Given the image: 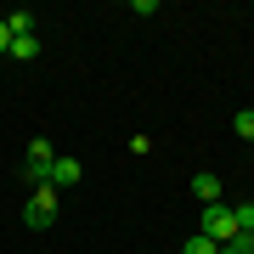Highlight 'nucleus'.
<instances>
[{
	"mask_svg": "<svg viewBox=\"0 0 254 254\" xmlns=\"http://www.w3.org/2000/svg\"><path fill=\"white\" fill-rule=\"evenodd\" d=\"M51 158H57V147L46 136H34L28 141V158H23V181H34V187H51L46 175H51Z\"/></svg>",
	"mask_w": 254,
	"mask_h": 254,
	"instance_id": "f03ea898",
	"label": "nucleus"
},
{
	"mask_svg": "<svg viewBox=\"0 0 254 254\" xmlns=\"http://www.w3.org/2000/svg\"><path fill=\"white\" fill-rule=\"evenodd\" d=\"M11 51V28H6V17H0V57Z\"/></svg>",
	"mask_w": 254,
	"mask_h": 254,
	"instance_id": "f8f14e48",
	"label": "nucleus"
},
{
	"mask_svg": "<svg viewBox=\"0 0 254 254\" xmlns=\"http://www.w3.org/2000/svg\"><path fill=\"white\" fill-rule=\"evenodd\" d=\"M198 232L209 237V243H220V249H226L232 237H237V215H232V203H209V209H203V226H198Z\"/></svg>",
	"mask_w": 254,
	"mask_h": 254,
	"instance_id": "f257e3e1",
	"label": "nucleus"
},
{
	"mask_svg": "<svg viewBox=\"0 0 254 254\" xmlns=\"http://www.w3.org/2000/svg\"><path fill=\"white\" fill-rule=\"evenodd\" d=\"M23 220H28L34 232H46L51 220H57V187H34V198L23 203Z\"/></svg>",
	"mask_w": 254,
	"mask_h": 254,
	"instance_id": "7ed1b4c3",
	"label": "nucleus"
},
{
	"mask_svg": "<svg viewBox=\"0 0 254 254\" xmlns=\"http://www.w3.org/2000/svg\"><path fill=\"white\" fill-rule=\"evenodd\" d=\"M6 57H17V63H28V57H40V34H17Z\"/></svg>",
	"mask_w": 254,
	"mask_h": 254,
	"instance_id": "423d86ee",
	"label": "nucleus"
},
{
	"mask_svg": "<svg viewBox=\"0 0 254 254\" xmlns=\"http://www.w3.org/2000/svg\"><path fill=\"white\" fill-rule=\"evenodd\" d=\"M6 28H11V40H17V34H34V11H11Z\"/></svg>",
	"mask_w": 254,
	"mask_h": 254,
	"instance_id": "0eeeda50",
	"label": "nucleus"
},
{
	"mask_svg": "<svg viewBox=\"0 0 254 254\" xmlns=\"http://www.w3.org/2000/svg\"><path fill=\"white\" fill-rule=\"evenodd\" d=\"M226 249H237V254H254V237H249V232H237V237H232Z\"/></svg>",
	"mask_w": 254,
	"mask_h": 254,
	"instance_id": "9b49d317",
	"label": "nucleus"
},
{
	"mask_svg": "<svg viewBox=\"0 0 254 254\" xmlns=\"http://www.w3.org/2000/svg\"><path fill=\"white\" fill-rule=\"evenodd\" d=\"M215 254H237V249H215Z\"/></svg>",
	"mask_w": 254,
	"mask_h": 254,
	"instance_id": "ddd939ff",
	"label": "nucleus"
},
{
	"mask_svg": "<svg viewBox=\"0 0 254 254\" xmlns=\"http://www.w3.org/2000/svg\"><path fill=\"white\" fill-rule=\"evenodd\" d=\"M46 181H51L57 192L79 187V158H63V153H57V158H51V175H46Z\"/></svg>",
	"mask_w": 254,
	"mask_h": 254,
	"instance_id": "20e7f679",
	"label": "nucleus"
},
{
	"mask_svg": "<svg viewBox=\"0 0 254 254\" xmlns=\"http://www.w3.org/2000/svg\"><path fill=\"white\" fill-rule=\"evenodd\" d=\"M192 198H203V209H209V203H220V175L198 170V175H192Z\"/></svg>",
	"mask_w": 254,
	"mask_h": 254,
	"instance_id": "39448f33",
	"label": "nucleus"
},
{
	"mask_svg": "<svg viewBox=\"0 0 254 254\" xmlns=\"http://www.w3.org/2000/svg\"><path fill=\"white\" fill-rule=\"evenodd\" d=\"M215 249H220V243H209V237H203V232H198V237H192V243H187V249H181V254H215Z\"/></svg>",
	"mask_w": 254,
	"mask_h": 254,
	"instance_id": "1a4fd4ad",
	"label": "nucleus"
},
{
	"mask_svg": "<svg viewBox=\"0 0 254 254\" xmlns=\"http://www.w3.org/2000/svg\"><path fill=\"white\" fill-rule=\"evenodd\" d=\"M237 136H243V141H254V108H249V113H237Z\"/></svg>",
	"mask_w": 254,
	"mask_h": 254,
	"instance_id": "9d476101",
	"label": "nucleus"
},
{
	"mask_svg": "<svg viewBox=\"0 0 254 254\" xmlns=\"http://www.w3.org/2000/svg\"><path fill=\"white\" fill-rule=\"evenodd\" d=\"M232 215H237V232L254 237V203H232Z\"/></svg>",
	"mask_w": 254,
	"mask_h": 254,
	"instance_id": "6e6552de",
	"label": "nucleus"
}]
</instances>
